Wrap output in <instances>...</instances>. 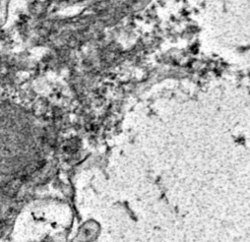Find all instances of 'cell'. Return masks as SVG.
<instances>
[{"label": "cell", "instance_id": "6da1fadb", "mask_svg": "<svg viewBox=\"0 0 250 242\" xmlns=\"http://www.w3.org/2000/svg\"><path fill=\"white\" fill-rule=\"evenodd\" d=\"M10 0H0V25L3 23L6 14H7V8Z\"/></svg>", "mask_w": 250, "mask_h": 242}]
</instances>
